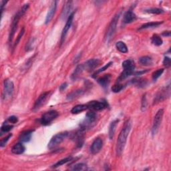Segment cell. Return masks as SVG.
<instances>
[{
  "label": "cell",
  "mask_w": 171,
  "mask_h": 171,
  "mask_svg": "<svg viewBox=\"0 0 171 171\" xmlns=\"http://www.w3.org/2000/svg\"><path fill=\"white\" fill-rule=\"evenodd\" d=\"M74 14H75V12H74V11H73V12L72 13V14H70V16H69V17H68L66 23L64 28V29H63L62 32L61 44H62L64 42L66 37V35L68 34L69 29H70V28H71V26H72V24L74 17Z\"/></svg>",
  "instance_id": "30bf717a"
},
{
  "label": "cell",
  "mask_w": 171,
  "mask_h": 171,
  "mask_svg": "<svg viewBox=\"0 0 171 171\" xmlns=\"http://www.w3.org/2000/svg\"><path fill=\"white\" fill-rule=\"evenodd\" d=\"M151 41L153 44L155 45V46H160L163 43V40H162V38L159 36V35H158L157 34L154 35L152 37Z\"/></svg>",
  "instance_id": "4dcf8cb0"
},
{
  "label": "cell",
  "mask_w": 171,
  "mask_h": 171,
  "mask_svg": "<svg viewBox=\"0 0 171 171\" xmlns=\"http://www.w3.org/2000/svg\"><path fill=\"white\" fill-rule=\"evenodd\" d=\"M26 150L25 146H23L22 143H17L14 146L12 149H11V152L15 154H21L24 152Z\"/></svg>",
  "instance_id": "ffe728a7"
},
{
  "label": "cell",
  "mask_w": 171,
  "mask_h": 171,
  "mask_svg": "<svg viewBox=\"0 0 171 171\" xmlns=\"http://www.w3.org/2000/svg\"><path fill=\"white\" fill-rule=\"evenodd\" d=\"M49 96H50V92H44L42 94H41L37 99V100L35 101V102L34 105V108H33V110H37L39 108H40L41 106L46 102V101L47 100V98L49 97Z\"/></svg>",
  "instance_id": "4fadbf2b"
},
{
  "label": "cell",
  "mask_w": 171,
  "mask_h": 171,
  "mask_svg": "<svg viewBox=\"0 0 171 171\" xmlns=\"http://www.w3.org/2000/svg\"><path fill=\"white\" fill-rule=\"evenodd\" d=\"M164 72V69H159V70L155 71L152 74V79L154 80H157L159 77L161 76V75Z\"/></svg>",
  "instance_id": "e575fe53"
},
{
  "label": "cell",
  "mask_w": 171,
  "mask_h": 171,
  "mask_svg": "<svg viewBox=\"0 0 171 171\" xmlns=\"http://www.w3.org/2000/svg\"><path fill=\"white\" fill-rule=\"evenodd\" d=\"M103 146V141L100 138H97L92 142V145L90 148V151L92 154H96L101 151Z\"/></svg>",
  "instance_id": "5bb4252c"
},
{
  "label": "cell",
  "mask_w": 171,
  "mask_h": 171,
  "mask_svg": "<svg viewBox=\"0 0 171 171\" xmlns=\"http://www.w3.org/2000/svg\"><path fill=\"white\" fill-rule=\"evenodd\" d=\"M110 79H111L110 75L106 74L103 76L99 78L98 79V82L99 83V84H100L101 86H102L103 88H107L110 82Z\"/></svg>",
  "instance_id": "e0dca14e"
},
{
  "label": "cell",
  "mask_w": 171,
  "mask_h": 171,
  "mask_svg": "<svg viewBox=\"0 0 171 171\" xmlns=\"http://www.w3.org/2000/svg\"><path fill=\"white\" fill-rule=\"evenodd\" d=\"M132 83L139 88H143L147 84V80L144 78H135L132 80Z\"/></svg>",
  "instance_id": "d4e9b609"
},
{
  "label": "cell",
  "mask_w": 171,
  "mask_h": 171,
  "mask_svg": "<svg viewBox=\"0 0 171 171\" xmlns=\"http://www.w3.org/2000/svg\"><path fill=\"white\" fill-rule=\"evenodd\" d=\"M72 7V2L68 1L66 2L64 8H63L62 12V17L63 19H65L66 17H69L70 16V11Z\"/></svg>",
  "instance_id": "2e32d148"
},
{
  "label": "cell",
  "mask_w": 171,
  "mask_h": 171,
  "mask_svg": "<svg viewBox=\"0 0 171 171\" xmlns=\"http://www.w3.org/2000/svg\"><path fill=\"white\" fill-rule=\"evenodd\" d=\"M84 71V69L82 64L78 65L76 68L75 69L72 75V78L73 80H76L80 76V75L82 74Z\"/></svg>",
  "instance_id": "603a6c76"
},
{
  "label": "cell",
  "mask_w": 171,
  "mask_h": 171,
  "mask_svg": "<svg viewBox=\"0 0 171 171\" xmlns=\"http://www.w3.org/2000/svg\"><path fill=\"white\" fill-rule=\"evenodd\" d=\"M164 115V110L160 109L158 110V112L156 114V115L154 118V121H153V125L152 128V133L153 135H154L157 133V132L160 127L162 120Z\"/></svg>",
  "instance_id": "ba28073f"
},
{
  "label": "cell",
  "mask_w": 171,
  "mask_h": 171,
  "mask_svg": "<svg viewBox=\"0 0 171 171\" xmlns=\"http://www.w3.org/2000/svg\"><path fill=\"white\" fill-rule=\"evenodd\" d=\"M67 86H68V84L67 83L62 84L60 86V90L61 91L64 90L67 88Z\"/></svg>",
  "instance_id": "ee69618b"
},
{
  "label": "cell",
  "mask_w": 171,
  "mask_h": 171,
  "mask_svg": "<svg viewBox=\"0 0 171 171\" xmlns=\"http://www.w3.org/2000/svg\"><path fill=\"white\" fill-rule=\"evenodd\" d=\"M14 90V83L10 80H5L4 81V90L3 93V99L8 100L12 96Z\"/></svg>",
  "instance_id": "52a82bcc"
},
{
  "label": "cell",
  "mask_w": 171,
  "mask_h": 171,
  "mask_svg": "<svg viewBox=\"0 0 171 171\" xmlns=\"http://www.w3.org/2000/svg\"><path fill=\"white\" fill-rule=\"evenodd\" d=\"M28 8H29V4H25L14 16L12 20V23H11L10 35H9V42H10V44H11V42H12L13 38L15 35V33H16L17 30V25H18L20 18L25 14L26 11L28 10Z\"/></svg>",
  "instance_id": "7a4b0ae2"
},
{
  "label": "cell",
  "mask_w": 171,
  "mask_h": 171,
  "mask_svg": "<svg viewBox=\"0 0 171 171\" xmlns=\"http://www.w3.org/2000/svg\"><path fill=\"white\" fill-rule=\"evenodd\" d=\"M122 67L124 69H127V70H134V62L132 60H127L122 62Z\"/></svg>",
  "instance_id": "4316f807"
},
{
  "label": "cell",
  "mask_w": 171,
  "mask_h": 171,
  "mask_svg": "<svg viewBox=\"0 0 171 171\" xmlns=\"http://www.w3.org/2000/svg\"><path fill=\"white\" fill-rule=\"evenodd\" d=\"M8 121L11 123H12V124H16V123H17V121H18V119H17L16 116H11L10 117H9Z\"/></svg>",
  "instance_id": "7bdbcfd3"
},
{
  "label": "cell",
  "mask_w": 171,
  "mask_h": 171,
  "mask_svg": "<svg viewBox=\"0 0 171 171\" xmlns=\"http://www.w3.org/2000/svg\"><path fill=\"white\" fill-rule=\"evenodd\" d=\"M119 17H120V14H117L115 17H114L112 20L111 21V22L108 26V30L106 32V37H105V39H106V41H108V42L112 40L114 35H115V34L116 30L117 23H118Z\"/></svg>",
  "instance_id": "277c9868"
},
{
  "label": "cell",
  "mask_w": 171,
  "mask_h": 171,
  "mask_svg": "<svg viewBox=\"0 0 171 171\" xmlns=\"http://www.w3.org/2000/svg\"><path fill=\"white\" fill-rule=\"evenodd\" d=\"M11 136H12V134H10L8 135V136H7L6 137L4 138V139H2L1 142H0V146H1V147H4V146H5V145H6L8 141L10 140V139Z\"/></svg>",
  "instance_id": "74e56055"
},
{
  "label": "cell",
  "mask_w": 171,
  "mask_h": 171,
  "mask_svg": "<svg viewBox=\"0 0 171 171\" xmlns=\"http://www.w3.org/2000/svg\"><path fill=\"white\" fill-rule=\"evenodd\" d=\"M13 128V126L10 125V124H4V125H2V127L1 128V131L2 133H8L9 131H10L11 129Z\"/></svg>",
  "instance_id": "d590c367"
},
{
  "label": "cell",
  "mask_w": 171,
  "mask_h": 171,
  "mask_svg": "<svg viewBox=\"0 0 171 171\" xmlns=\"http://www.w3.org/2000/svg\"><path fill=\"white\" fill-rule=\"evenodd\" d=\"M136 20V16L131 10L128 11L124 16V22L125 23H130L134 22Z\"/></svg>",
  "instance_id": "ac0fdd59"
},
{
  "label": "cell",
  "mask_w": 171,
  "mask_h": 171,
  "mask_svg": "<svg viewBox=\"0 0 171 171\" xmlns=\"http://www.w3.org/2000/svg\"><path fill=\"white\" fill-rule=\"evenodd\" d=\"M116 47L117 50H118L120 52L123 53H127L128 52V47L127 46V45H126L123 41H118L116 44Z\"/></svg>",
  "instance_id": "83f0119b"
},
{
  "label": "cell",
  "mask_w": 171,
  "mask_h": 171,
  "mask_svg": "<svg viewBox=\"0 0 171 171\" xmlns=\"http://www.w3.org/2000/svg\"><path fill=\"white\" fill-rule=\"evenodd\" d=\"M96 114L93 111H90L87 113L85 120L81 124L82 130H85L87 128H92L96 121Z\"/></svg>",
  "instance_id": "5b68a950"
},
{
  "label": "cell",
  "mask_w": 171,
  "mask_h": 171,
  "mask_svg": "<svg viewBox=\"0 0 171 171\" xmlns=\"http://www.w3.org/2000/svg\"><path fill=\"white\" fill-rule=\"evenodd\" d=\"M68 132H63V133L56 134L50 140L48 145H47V148L50 150L55 148L56 147L58 146L59 145H60L63 141L66 139V138L68 136Z\"/></svg>",
  "instance_id": "3957f363"
},
{
  "label": "cell",
  "mask_w": 171,
  "mask_h": 171,
  "mask_svg": "<svg viewBox=\"0 0 171 171\" xmlns=\"http://www.w3.org/2000/svg\"><path fill=\"white\" fill-rule=\"evenodd\" d=\"M134 73V70H127V69H124V71L122 72L121 73V74L120 75V76L118 77V82H121V81H122L125 80L127 78H128V76H130V75H132Z\"/></svg>",
  "instance_id": "484cf974"
},
{
  "label": "cell",
  "mask_w": 171,
  "mask_h": 171,
  "mask_svg": "<svg viewBox=\"0 0 171 171\" xmlns=\"http://www.w3.org/2000/svg\"><path fill=\"white\" fill-rule=\"evenodd\" d=\"M118 122H119L118 120H115V121H114L113 122H111L110 127H109V133H108L110 139H112L114 136H115L116 128L117 124H118Z\"/></svg>",
  "instance_id": "7402d4cb"
},
{
  "label": "cell",
  "mask_w": 171,
  "mask_h": 171,
  "mask_svg": "<svg viewBox=\"0 0 171 171\" xmlns=\"http://www.w3.org/2000/svg\"><path fill=\"white\" fill-rule=\"evenodd\" d=\"M57 4H58V2L57 1H53L52 2V4H51V6L48 10V12L47 14L46 21H45L46 24H47V23H50L51 22V20H52L53 17V16H54L56 11Z\"/></svg>",
  "instance_id": "9a60e30c"
},
{
  "label": "cell",
  "mask_w": 171,
  "mask_h": 171,
  "mask_svg": "<svg viewBox=\"0 0 171 171\" xmlns=\"http://www.w3.org/2000/svg\"><path fill=\"white\" fill-rule=\"evenodd\" d=\"M33 130H26L20 134L19 139L22 142H28L31 140Z\"/></svg>",
  "instance_id": "d6986e66"
},
{
  "label": "cell",
  "mask_w": 171,
  "mask_h": 171,
  "mask_svg": "<svg viewBox=\"0 0 171 171\" xmlns=\"http://www.w3.org/2000/svg\"><path fill=\"white\" fill-rule=\"evenodd\" d=\"M84 93V91L83 90H75L68 95L67 99L68 100H72L74 99L78 98L80 96L83 95Z\"/></svg>",
  "instance_id": "44dd1931"
},
{
  "label": "cell",
  "mask_w": 171,
  "mask_h": 171,
  "mask_svg": "<svg viewBox=\"0 0 171 171\" xmlns=\"http://www.w3.org/2000/svg\"><path fill=\"white\" fill-rule=\"evenodd\" d=\"M163 23V22H148L146 23L145 24H143L142 26L140 27V29H147V28H156L158 26H160V24Z\"/></svg>",
  "instance_id": "f546056e"
},
{
  "label": "cell",
  "mask_w": 171,
  "mask_h": 171,
  "mask_svg": "<svg viewBox=\"0 0 171 171\" xmlns=\"http://www.w3.org/2000/svg\"><path fill=\"white\" fill-rule=\"evenodd\" d=\"M100 64V60L98 59H90L82 64L84 71L91 72L96 68Z\"/></svg>",
  "instance_id": "7c38bea8"
},
{
  "label": "cell",
  "mask_w": 171,
  "mask_h": 171,
  "mask_svg": "<svg viewBox=\"0 0 171 171\" xmlns=\"http://www.w3.org/2000/svg\"><path fill=\"white\" fill-rule=\"evenodd\" d=\"M139 62L143 66H150L152 64V59L149 56H142L139 59Z\"/></svg>",
  "instance_id": "f1b7e54d"
},
{
  "label": "cell",
  "mask_w": 171,
  "mask_h": 171,
  "mask_svg": "<svg viewBox=\"0 0 171 171\" xmlns=\"http://www.w3.org/2000/svg\"><path fill=\"white\" fill-rule=\"evenodd\" d=\"M72 159V157H68V158L62 159V160H59L58 163H56L54 165H53V168H57V167H58V166H62V165L64 164H66V163H68V162L71 161Z\"/></svg>",
  "instance_id": "d6a6232c"
},
{
  "label": "cell",
  "mask_w": 171,
  "mask_h": 171,
  "mask_svg": "<svg viewBox=\"0 0 171 171\" xmlns=\"http://www.w3.org/2000/svg\"><path fill=\"white\" fill-rule=\"evenodd\" d=\"M58 116V113L56 110H50L41 116L40 119V122L41 124L44 126L48 125L53 120H55Z\"/></svg>",
  "instance_id": "8992f818"
},
{
  "label": "cell",
  "mask_w": 171,
  "mask_h": 171,
  "mask_svg": "<svg viewBox=\"0 0 171 171\" xmlns=\"http://www.w3.org/2000/svg\"><path fill=\"white\" fill-rule=\"evenodd\" d=\"M88 106L87 104H80V105H77V106L73 107V108L72 109L71 112L72 114H79L80 112H83L86 110L88 109Z\"/></svg>",
  "instance_id": "cb8c5ba5"
},
{
  "label": "cell",
  "mask_w": 171,
  "mask_h": 171,
  "mask_svg": "<svg viewBox=\"0 0 171 171\" xmlns=\"http://www.w3.org/2000/svg\"><path fill=\"white\" fill-rule=\"evenodd\" d=\"M131 130V122L127 121L125 122L124 127L120 133L116 144V154L118 156H121L127 141V138Z\"/></svg>",
  "instance_id": "6da1fadb"
},
{
  "label": "cell",
  "mask_w": 171,
  "mask_h": 171,
  "mask_svg": "<svg viewBox=\"0 0 171 171\" xmlns=\"http://www.w3.org/2000/svg\"><path fill=\"white\" fill-rule=\"evenodd\" d=\"M124 88V86L122 84H117L114 85L112 87V91L115 93H118L119 92H121L122 90Z\"/></svg>",
  "instance_id": "8d00e7d4"
},
{
  "label": "cell",
  "mask_w": 171,
  "mask_h": 171,
  "mask_svg": "<svg viewBox=\"0 0 171 171\" xmlns=\"http://www.w3.org/2000/svg\"><path fill=\"white\" fill-rule=\"evenodd\" d=\"M145 11L147 13L153 14H160L164 12V11L163 10L159 8H151L148 9V10H146Z\"/></svg>",
  "instance_id": "836d02e7"
},
{
  "label": "cell",
  "mask_w": 171,
  "mask_h": 171,
  "mask_svg": "<svg viewBox=\"0 0 171 171\" xmlns=\"http://www.w3.org/2000/svg\"><path fill=\"white\" fill-rule=\"evenodd\" d=\"M88 108L94 110H102L108 107V103L106 101H91L87 104Z\"/></svg>",
  "instance_id": "8fae6325"
},
{
  "label": "cell",
  "mask_w": 171,
  "mask_h": 171,
  "mask_svg": "<svg viewBox=\"0 0 171 171\" xmlns=\"http://www.w3.org/2000/svg\"><path fill=\"white\" fill-rule=\"evenodd\" d=\"M163 35H164V36H166V37H170V32L169 31V32H164L163 33Z\"/></svg>",
  "instance_id": "f6af8a7d"
},
{
  "label": "cell",
  "mask_w": 171,
  "mask_h": 171,
  "mask_svg": "<svg viewBox=\"0 0 171 171\" xmlns=\"http://www.w3.org/2000/svg\"><path fill=\"white\" fill-rule=\"evenodd\" d=\"M170 64H171V60L169 58V57L166 56L164 58L163 60V64L164 66H166V68H169L170 66Z\"/></svg>",
  "instance_id": "60d3db41"
},
{
  "label": "cell",
  "mask_w": 171,
  "mask_h": 171,
  "mask_svg": "<svg viewBox=\"0 0 171 171\" xmlns=\"http://www.w3.org/2000/svg\"><path fill=\"white\" fill-rule=\"evenodd\" d=\"M72 170H85L87 169V165L84 163H79L74 165L71 169Z\"/></svg>",
  "instance_id": "1f68e13d"
},
{
  "label": "cell",
  "mask_w": 171,
  "mask_h": 171,
  "mask_svg": "<svg viewBox=\"0 0 171 171\" xmlns=\"http://www.w3.org/2000/svg\"><path fill=\"white\" fill-rule=\"evenodd\" d=\"M24 32H25V30H24V28H22V30H21V32H20V33L19 34V35H18V36H17V40H16V42L14 43V47H16L17 44H18V43L20 42V40H21V38H22V36H23V34H24Z\"/></svg>",
  "instance_id": "ab89813d"
},
{
  "label": "cell",
  "mask_w": 171,
  "mask_h": 171,
  "mask_svg": "<svg viewBox=\"0 0 171 171\" xmlns=\"http://www.w3.org/2000/svg\"><path fill=\"white\" fill-rule=\"evenodd\" d=\"M146 106H147V102H146V95H144L142 99V106H141V108H142V110L145 111L146 109Z\"/></svg>",
  "instance_id": "b9f144b4"
},
{
  "label": "cell",
  "mask_w": 171,
  "mask_h": 171,
  "mask_svg": "<svg viewBox=\"0 0 171 171\" xmlns=\"http://www.w3.org/2000/svg\"><path fill=\"white\" fill-rule=\"evenodd\" d=\"M112 64H113V63H112V62H109V63H108V64H107L106 65H105L104 67L101 68L100 69H99L98 70H97V72L94 74V75H96V74H99V73L102 72H104V71H105L106 70H107V69L110 66L112 65Z\"/></svg>",
  "instance_id": "f35d334b"
},
{
  "label": "cell",
  "mask_w": 171,
  "mask_h": 171,
  "mask_svg": "<svg viewBox=\"0 0 171 171\" xmlns=\"http://www.w3.org/2000/svg\"><path fill=\"white\" fill-rule=\"evenodd\" d=\"M170 85H169L167 87H166V88H163L161 91L159 92L158 94L156 95L154 100V104L163 101L165 99L169 98L170 96Z\"/></svg>",
  "instance_id": "9c48e42d"
}]
</instances>
